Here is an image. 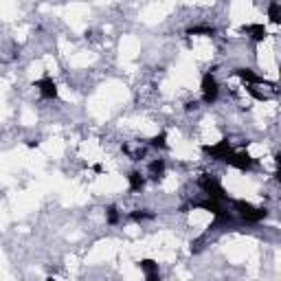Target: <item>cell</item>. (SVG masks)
Returning a JSON list of instances; mask_svg holds the SVG:
<instances>
[{"label": "cell", "mask_w": 281, "mask_h": 281, "mask_svg": "<svg viewBox=\"0 0 281 281\" xmlns=\"http://www.w3.org/2000/svg\"><path fill=\"white\" fill-rule=\"evenodd\" d=\"M139 268L145 273V277H147V275H156L158 273V264L154 262V259H141Z\"/></svg>", "instance_id": "8fae6325"}, {"label": "cell", "mask_w": 281, "mask_h": 281, "mask_svg": "<svg viewBox=\"0 0 281 281\" xmlns=\"http://www.w3.org/2000/svg\"><path fill=\"white\" fill-rule=\"evenodd\" d=\"M202 152H204L207 156L216 158V161H226V158L231 156L233 150H231V143L224 139V141L216 143V145H202Z\"/></svg>", "instance_id": "277c9868"}, {"label": "cell", "mask_w": 281, "mask_h": 281, "mask_svg": "<svg viewBox=\"0 0 281 281\" xmlns=\"http://www.w3.org/2000/svg\"><path fill=\"white\" fill-rule=\"evenodd\" d=\"M150 173L154 180H161L163 176H165V161L163 158H156V161L150 163Z\"/></svg>", "instance_id": "9c48e42d"}, {"label": "cell", "mask_w": 281, "mask_h": 281, "mask_svg": "<svg viewBox=\"0 0 281 281\" xmlns=\"http://www.w3.org/2000/svg\"><path fill=\"white\" fill-rule=\"evenodd\" d=\"M200 189L204 193H207L211 200H218V202H222V200H226V191H224V187L220 185V182L216 180L213 176H209V173H202V178H200Z\"/></svg>", "instance_id": "7a4b0ae2"}, {"label": "cell", "mask_w": 281, "mask_h": 281, "mask_svg": "<svg viewBox=\"0 0 281 281\" xmlns=\"http://www.w3.org/2000/svg\"><path fill=\"white\" fill-rule=\"evenodd\" d=\"M47 281H57V279H53V277H49V279H47Z\"/></svg>", "instance_id": "ffe728a7"}, {"label": "cell", "mask_w": 281, "mask_h": 281, "mask_svg": "<svg viewBox=\"0 0 281 281\" xmlns=\"http://www.w3.org/2000/svg\"><path fill=\"white\" fill-rule=\"evenodd\" d=\"M235 75H237L239 79H244L246 84H250V86L264 84V77H259V75H257V73H253L250 68H235Z\"/></svg>", "instance_id": "ba28073f"}, {"label": "cell", "mask_w": 281, "mask_h": 281, "mask_svg": "<svg viewBox=\"0 0 281 281\" xmlns=\"http://www.w3.org/2000/svg\"><path fill=\"white\" fill-rule=\"evenodd\" d=\"M119 220H121L119 209H116V207H108V209H106V222H108V224H119Z\"/></svg>", "instance_id": "7c38bea8"}, {"label": "cell", "mask_w": 281, "mask_h": 281, "mask_svg": "<svg viewBox=\"0 0 281 281\" xmlns=\"http://www.w3.org/2000/svg\"><path fill=\"white\" fill-rule=\"evenodd\" d=\"M233 207H235V211L239 213V218L246 220V222H262V220L268 216V211H266L264 207H253L250 202H244V200H235Z\"/></svg>", "instance_id": "6da1fadb"}, {"label": "cell", "mask_w": 281, "mask_h": 281, "mask_svg": "<svg viewBox=\"0 0 281 281\" xmlns=\"http://www.w3.org/2000/svg\"><path fill=\"white\" fill-rule=\"evenodd\" d=\"M150 145H152V147H156V150H165V147H167V134H165V132L156 134L154 139L150 141Z\"/></svg>", "instance_id": "9a60e30c"}, {"label": "cell", "mask_w": 281, "mask_h": 281, "mask_svg": "<svg viewBox=\"0 0 281 281\" xmlns=\"http://www.w3.org/2000/svg\"><path fill=\"white\" fill-rule=\"evenodd\" d=\"M130 218L134 220V222H145V220H152V218H154V213L147 211V209H143V211H132Z\"/></svg>", "instance_id": "2e32d148"}, {"label": "cell", "mask_w": 281, "mask_h": 281, "mask_svg": "<svg viewBox=\"0 0 281 281\" xmlns=\"http://www.w3.org/2000/svg\"><path fill=\"white\" fill-rule=\"evenodd\" d=\"M248 93L253 95V97H255V99H257V101H264V99H266V95H264V93H259V90L255 88V86H248Z\"/></svg>", "instance_id": "e0dca14e"}, {"label": "cell", "mask_w": 281, "mask_h": 281, "mask_svg": "<svg viewBox=\"0 0 281 281\" xmlns=\"http://www.w3.org/2000/svg\"><path fill=\"white\" fill-rule=\"evenodd\" d=\"M145 281H161V273H156V275H147Z\"/></svg>", "instance_id": "d6986e66"}, {"label": "cell", "mask_w": 281, "mask_h": 281, "mask_svg": "<svg viewBox=\"0 0 281 281\" xmlns=\"http://www.w3.org/2000/svg\"><path fill=\"white\" fill-rule=\"evenodd\" d=\"M38 88H40V95L44 99H57V84H55L51 77H44L38 81Z\"/></svg>", "instance_id": "8992f818"}, {"label": "cell", "mask_w": 281, "mask_h": 281, "mask_svg": "<svg viewBox=\"0 0 281 281\" xmlns=\"http://www.w3.org/2000/svg\"><path fill=\"white\" fill-rule=\"evenodd\" d=\"M200 90H202V101H204V104H213V101L218 99V95H220L218 79L213 77L211 73H204V75H202Z\"/></svg>", "instance_id": "3957f363"}, {"label": "cell", "mask_w": 281, "mask_h": 281, "mask_svg": "<svg viewBox=\"0 0 281 281\" xmlns=\"http://www.w3.org/2000/svg\"><path fill=\"white\" fill-rule=\"evenodd\" d=\"M187 33H189V35H200V33H204V35H213V33H216V29L200 24V27H189V29H187Z\"/></svg>", "instance_id": "5bb4252c"}, {"label": "cell", "mask_w": 281, "mask_h": 281, "mask_svg": "<svg viewBox=\"0 0 281 281\" xmlns=\"http://www.w3.org/2000/svg\"><path fill=\"white\" fill-rule=\"evenodd\" d=\"M127 182H130V189H132V191H141V189L145 187V178H143L141 171H130V176H127Z\"/></svg>", "instance_id": "30bf717a"}, {"label": "cell", "mask_w": 281, "mask_h": 281, "mask_svg": "<svg viewBox=\"0 0 281 281\" xmlns=\"http://www.w3.org/2000/svg\"><path fill=\"white\" fill-rule=\"evenodd\" d=\"M242 31L246 33L250 40H255V42H264L266 35H268L264 24H246V27H242Z\"/></svg>", "instance_id": "52a82bcc"}, {"label": "cell", "mask_w": 281, "mask_h": 281, "mask_svg": "<svg viewBox=\"0 0 281 281\" xmlns=\"http://www.w3.org/2000/svg\"><path fill=\"white\" fill-rule=\"evenodd\" d=\"M198 108V101H189V104H185V110L187 112H191V110H196Z\"/></svg>", "instance_id": "ac0fdd59"}, {"label": "cell", "mask_w": 281, "mask_h": 281, "mask_svg": "<svg viewBox=\"0 0 281 281\" xmlns=\"http://www.w3.org/2000/svg\"><path fill=\"white\" fill-rule=\"evenodd\" d=\"M224 163H228V165L235 167V169L248 171V169H253V165H255V158L250 156L248 152H231V156H228Z\"/></svg>", "instance_id": "5b68a950"}, {"label": "cell", "mask_w": 281, "mask_h": 281, "mask_svg": "<svg viewBox=\"0 0 281 281\" xmlns=\"http://www.w3.org/2000/svg\"><path fill=\"white\" fill-rule=\"evenodd\" d=\"M268 16H270V22L279 24V20H281V7H279V2H270V7H268Z\"/></svg>", "instance_id": "4fadbf2b"}]
</instances>
